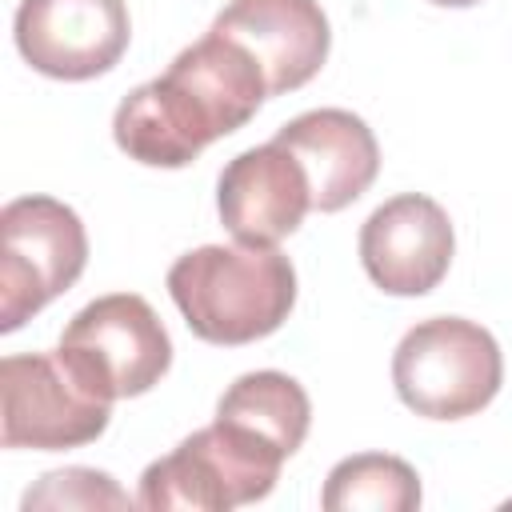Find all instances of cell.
<instances>
[{
	"instance_id": "15",
	"label": "cell",
	"mask_w": 512,
	"mask_h": 512,
	"mask_svg": "<svg viewBox=\"0 0 512 512\" xmlns=\"http://www.w3.org/2000/svg\"><path fill=\"white\" fill-rule=\"evenodd\" d=\"M128 492L116 488L108 472L96 468H60L40 476L36 488L24 492V508H128Z\"/></svg>"
},
{
	"instance_id": "4",
	"label": "cell",
	"mask_w": 512,
	"mask_h": 512,
	"mask_svg": "<svg viewBox=\"0 0 512 512\" xmlns=\"http://www.w3.org/2000/svg\"><path fill=\"white\" fill-rule=\"evenodd\" d=\"M392 384L404 408L428 420H464L488 408L504 384V356L488 328L464 316H432L392 352Z\"/></svg>"
},
{
	"instance_id": "13",
	"label": "cell",
	"mask_w": 512,
	"mask_h": 512,
	"mask_svg": "<svg viewBox=\"0 0 512 512\" xmlns=\"http://www.w3.org/2000/svg\"><path fill=\"white\" fill-rule=\"evenodd\" d=\"M216 420L236 424L260 436L264 444H272L276 452L292 456L308 436L312 400L300 388V380H292L288 372H276V368L244 372L224 388L216 404Z\"/></svg>"
},
{
	"instance_id": "7",
	"label": "cell",
	"mask_w": 512,
	"mask_h": 512,
	"mask_svg": "<svg viewBox=\"0 0 512 512\" xmlns=\"http://www.w3.org/2000/svg\"><path fill=\"white\" fill-rule=\"evenodd\" d=\"M112 400L92 396L56 352L0 360V444L4 448H80L104 436Z\"/></svg>"
},
{
	"instance_id": "9",
	"label": "cell",
	"mask_w": 512,
	"mask_h": 512,
	"mask_svg": "<svg viewBox=\"0 0 512 512\" xmlns=\"http://www.w3.org/2000/svg\"><path fill=\"white\" fill-rule=\"evenodd\" d=\"M452 252V220L424 192H400L384 200L360 228V264L388 296L432 292L448 276Z\"/></svg>"
},
{
	"instance_id": "1",
	"label": "cell",
	"mask_w": 512,
	"mask_h": 512,
	"mask_svg": "<svg viewBox=\"0 0 512 512\" xmlns=\"http://www.w3.org/2000/svg\"><path fill=\"white\" fill-rule=\"evenodd\" d=\"M264 100L268 84L252 52L208 28L156 80L120 100L112 136L136 164L184 168L212 140L244 128Z\"/></svg>"
},
{
	"instance_id": "6",
	"label": "cell",
	"mask_w": 512,
	"mask_h": 512,
	"mask_svg": "<svg viewBox=\"0 0 512 512\" xmlns=\"http://www.w3.org/2000/svg\"><path fill=\"white\" fill-rule=\"evenodd\" d=\"M88 264V232L56 196H16L0 208V332H16L68 292Z\"/></svg>"
},
{
	"instance_id": "14",
	"label": "cell",
	"mask_w": 512,
	"mask_h": 512,
	"mask_svg": "<svg viewBox=\"0 0 512 512\" xmlns=\"http://www.w3.org/2000/svg\"><path fill=\"white\" fill-rule=\"evenodd\" d=\"M324 512H412L420 508V476L388 452L344 456L320 492Z\"/></svg>"
},
{
	"instance_id": "11",
	"label": "cell",
	"mask_w": 512,
	"mask_h": 512,
	"mask_svg": "<svg viewBox=\"0 0 512 512\" xmlns=\"http://www.w3.org/2000/svg\"><path fill=\"white\" fill-rule=\"evenodd\" d=\"M212 32L244 44L264 72L268 96L304 88L328 60L332 28L316 0H232Z\"/></svg>"
},
{
	"instance_id": "12",
	"label": "cell",
	"mask_w": 512,
	"mask_h": 512,
	"mask_svg": "<svg viewBox=\"0 0 512 512\" xmlns=\"http://www.w3.org/2000/svg\"><path fill=\"white\" fill-rule=\"evenodd\" d=\"M272 140L300 160L316 212L348 208L372 188L380 172V144L372 128L348 108H312L288 120Z\"/></svg>"
},
{
	"instance_id": "5",
	"label": "cell",
	"mask_w": 512,
	"mask_h": 512,
	"mask_svg": "<svg viewBox=\"0 0 512 512\" xmlns=\"http://www.w3.org/2000/svg\"><path fill=\"white\" fill-rule=\"evenodd\" d=\"M56 356L100 400L144 396L172 368V336L136 292H108L84 304L60 332Z\"/></svg>"
},
{
	"instance_id": "8",
	"label": "cell",
	"mask_w": 512,
	"mask_h": 512,
	"mask_svg": "<svg viewBox=\"0 0 512 512\" xmlns=\"http://www.w3.org/2000/svg\"><path fill=\"white\" fill-rule=\"evenodd\" d=\"M12 36L20 56L52 80H96L132 40L124 0H20Z\"/></svg>"
},
{
	"instance_id": "16",
	"label": "cell",
	"mask_w": 512,
	"mask_h": 512,
	"mask_svg": "<svg viewBox=\"0 0 512 512\" xmlns=\"http://www.w3.org/2000/svg\"><path fill=\"white\" fill-rule=\"evenodd\" d=\"M432 4H440V8H472L480 0H432Z\"/></svg>"
},
{
	"instance_id": "10",
	"label": "cell",
	"mask_w": 512,
	"mask_h": 512,
	"mask_svg": "<svg viewBox=\"0 0 512 512\" xmlns=\"http://www.w3.org/2000/svg\"><path fill=\"white\" fill-rule=\"evenodd\" d=\"M216 208L236 244L276 248L304 224L312 208L308 176L300 160L276 140L244 148L224 164L216 180Z\"/></svg>"
},
{
	"instance_id": "3",
	"label": "cell",
	"mask_w": 512,
	"mask_h": 512,
	"mask_svg": "<svg viewBox=\"0 0 512 512\" xmlns=\"http://www.w3.org/2000/svg\"><path fill=\"white\" fill-rule=\"evenodd\" d=\"M284 460L288 456L260 436L212 420L144 468L136 504L148 512H228L256 504L276 488Z\"/></svg>"
},
{
	"instance_id": "2",
	"label": "cell",
	"mask_w": 512,
	"mask_h": 512,
	"mask_svg": "<svg viewBox=\"0 0 512 512\" xmlns=\"http://www.w3.org/2000/svg\"><path fill=\"white\" fill-rule=\"evenodd\" d=\"M168 296L192 336L240 348L272 336L296 304V268L280 248L204 244L168 268Z\"/></svg>"
}]
</instances>
